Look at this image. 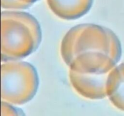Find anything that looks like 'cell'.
Returning a JSON list of instances; mask_svg holds the SVG:
<instances>
[{"label": "cell", "mask_w": 124, "mask_h": 116, "mask_svg": "<svg viewBox=\"0 0 124 116\" xmlns=\"http://www.w3.org/2000/svg\"><path fill=\"white\" fill-rule=\"evenodd\" d=\"M61 58L69 70L83 74H107L122 56L116 34L105 27L84 23L71 27L61 43Z\"/></svg>", "instance_id": "1"}, {"label": "cell", "mask_w": 124, "mask_h": 116, "mask_svg": "<svg viewBox=\"0 0 124 116\" xmlns=\"http://www.w3.org/2000/svg\"><path fill=\"white\" fill-rule=\"evenodd\" d=\"M42 37L39 22L31 14L13 10L1 12V62L29 56L39 48Z\"/></svg>", "instance_id": "2"}, {"label": "cell", "mask_w": 124, "mask_h": 116, "mask_svg": "<svg viewBox=\"0 0 124 116\" xmlns=\"http://www.w3.org/2000/svg\"><path fill=\"white\" fill-rule=\"evenodd\" d=\"M39 85L37 70L34 65L21 60L1 62V100L15 105L31 101Z\"/></svg>", "instance_id": "3"}, {"label": "cell", "mask_w": 124, "mask_h": 116, "mask_svg": "<svg viewBox=\"0 0 124 116\" xmlns=\"http://www.w3.org/2000/svg\"><path fill=\"white\" fill-rule=\"evenodd\" d=\"M108 74H83L69 70V80L73 88L81 96L90 100L107 97Z\"/></svg>", "instance_id": "4"}, {"label": "cell", "mask_w": 124, "mask_h": 116, "mask_svg": "<svg viewBox=\"0 0 124 116\" xmlns=\"http://www.w3.org/2000/svg\"><path fill=\"white\" fill-rule=\"evenodd\" d=\"M94 0H47L50 10L57 17L67 21L76 20L90 10Z\"/></svg>", "instance_id": "5"}, {"label": "cell", "mask_w": 124, "mask_h": 116, "mask_svg": "<svg viewBox=\"0 0 124 116\" xmlns=\"http://www.w3.org/2000/svg\"><path fill=\"white\" fill-rule=\"evenodd\" d=\"M106 91L110 102L124 111V62L116 65L108 72Z\"/></svg>", "instance_id": "6"}, {"label": "cell", "mask_w": 124, "mask_h": 116, "mask_svg": "<svg viewBox=\"0 0 124 116\" xmlns=\"http://www.w3.org/2000/svg\"><path fill=\"white\" fill-rule=\"evenodd\" d=\"M40 0H1V8L5 10H24Z\"/></svg>", "instance_id": "7"}, {"label": "cell", "mask_w": 124, "mask_h": 116, "mask_svg": "<svg viewBox=\"0 0 124 116\" xmlns=\"http://www.w3.org/2000/svg\"><path fill=\"white\" fill-rule=\"evenodd\" d=\"M25 114L19 108L12 103L1 100V116H24Z\"/></svg>", "instance_id": "8"}]
</instances>
